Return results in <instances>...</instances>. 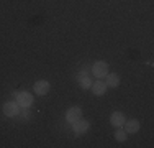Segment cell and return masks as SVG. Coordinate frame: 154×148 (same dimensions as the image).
Masks as SVG:
<instances>
[{
    "label": "cell",
    "mask_w": 154,
    "mask_h": 148,
    "mask_svg": "<svg viewBox=\"0 0 154 148\" xmlns=\"http://www.w3.org/2000/svg\"><path fill=\"white\" fill-rule=\"evenodd\" d=\"M72 125H74V133H75L77 137H79V135H84V133L89 130V127H90L89 122H87V120H82V118H79V120L74 122Z\"/></svg>",
    "instance_id": "7a4b0ae2"
},
{
    "label": "cell",
    "mask_w": 154,
    "mask_h": 148,
    "mask_svg": "<svg viewBox=\"0 0 154 148\" xmlns=\"http://www.w3.org/2000/svg\"><path fill=\"white\" fill-rule=\"evenodd\" d=\"M18 102H7L3 104V114L8 117H15L18 115V112H20V109H18Z\"/></svg>",
    "instance_id": "3957f363"
},
{
    "label": "cell",
    "mask_w": 154,
    "mask_h": 148,
    "mask_svg": "<svg viewBox=\"0 0 154 148\" xmlns=\"http://www.w3.org/2000/svg\"><path fill=\"white\" fill-rule=\"evenodd\" d=\"M92 72H94L95 77H105V76L108 74V66H107V63L97 61V63L92 66Z\"/></svg>",
    "instance_id": "6da1fadb"
},
{
    "label": "cell",
    "mask_w": 154,
    "mask_h": 148,
    "mask_svg": "<svg viewBox=\"0 0 154 148\" xmlns=\"http://www.w3.org/2000/svg\"><path fill=\"white\" fill-rule=\"evenodd\" d=\"M80 117H82V110H80L79 107H72V109H69L67 114H66V118H67V122H71V124L77 122Z\"/></svg>",
    "instance_id": "277c9868"
},
{
    "label": "cell",
    "mask_w": 154,
    "mask_h": 148,
    "mask_svg": "<svg viewBox=\"0 0 154 148\" xmlns=\"http://www.w3.org/2000/svg\"><path fill=\"white\" fill-rule=\"evenodd\" d=\"M105 84H107V87H116V86L120 84L118 74H115V72L107 74V76H105Z\"/></svg>",
    "instance_id": "ba28073f"
},
{
    "label": "cell",
    "mask_w": 154,
    "mask_h": 148,
    "mask_svg": "<svg viewBox=\"0 0 154 148\" xmlns=\"http://www.w3.org/2000/svg\"><path fill=\"white\" fill-rule=\"evenodd\" d=\"M31 102H33V97H31L30 94H25V92H23V94L18 95V105H21V107H28Z\"/></svg>",
    "instance_id": "30bf717a"
},
{
    "label": "cell",
    "mask_w": 154,
    "mask_h": 148,
    "mask_svg": "<svg viewBox=\"0 0 154 148\" xmlns=\"http://www.w3.org/2000/svg\"><path fill=\"white\" fill-rule=\"evenodd\" d=\"M125 132L126 133H136L139 130V122L138 120H134V118H131V120H125Z\"/></svg>",
    "instance_id": "8992f818"
},
{
    "label": "cell",
    "mask_w": 154,
    "mask_h": 148,
    "mask_svg": "<svg viewBox=\"0 0 154 148\" xmlns=\"http://www.w3.org/2000/svg\"><path fill=\"white\" fill-rule=\"evenodd\" d=\"M110 124L115 125V127H122L125 124V115L122 112H113L112 115H110Z\"/></svg>",
    "instance_id": "52a82bcc"
},
{
    "label": "cell",
    "mask_w": 154,
    "mask_h": 148,
    "mask_svg": "<svg viewBox=\"0 0 154 148\" xmlns=\"http://www.w3.org/2000/svg\"><path fill=\"white\" fill-rule=\"evenodd\" d=\"M92 91L95 95H103L105 92H107V84L102 82V81H97V82L92 86Z\"/></svg>",
    "instance_id": "9c48e42d"
},
{
    "label": "cell",
    "mask_w": 154,
    "mask_h": 148,
    "mask_svg": "<svg viewBox=\"0 0 154 148\" xmlns=\"http://www.w3.org/2000/svg\"><path fill=\"white\" fill-rule=\"evenodd\" d=\"M49 82L48 81H38V82H35V92L39 95H46L48 92H49Z\"/></svg>",
    "instance_id": "5b68a950"
},
{
    "label": "cell",
    "mask_w": 154,
    "mask_h": 148,
    "mask_svg": "<svg viewBox=\"0 0 154 148\" xmlns=\"http://www.w3.org/2000/svg\"><path fill=\"white\" fill-rule=\"evenodd\" d=\"M79 82H80V86H82V87H90V79L87 77V74H85V72H84V74H80Z\"/></svg>",
    "instance_id": "8fae6325"
},
{
    "label": "cell",
    "mask_w": 154,
    "mask_h": 148,
    "mask_svg": "<svg viewBox=\"0 0 154 148\" xmlns=\"http://www.w3.org/2000/svg\"><path fill=\"white\" fill-rule=\"evenodd\" d=\"M115 138L118 140V142H125V140H126V132L120 130V128H118V130L115 132Z\"/></svg>",
    "instance_id": "7c38bea8"
}]
</instances>
